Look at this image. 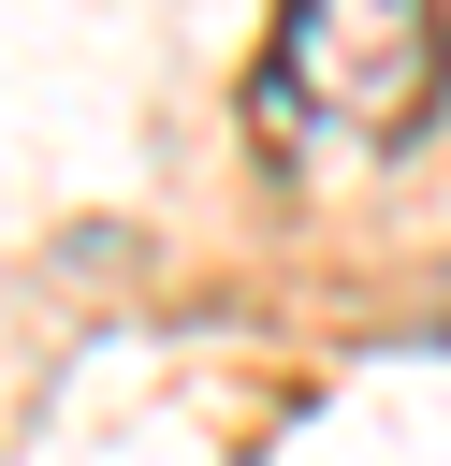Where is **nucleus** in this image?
I'll return each instance as SVG.
<instances>
[{
	"mask_svg": "<svg viewBox=\"0 0 451 466\" xmlns=\"http://www.w3.org/2000/svg\"><path fill=\"white\" fill-rule=\"evenodd\" d=\"M436 102H451L436 0H276V44L247 73V116L276 160H393Z\"/></svg>",
	"mask_w": 451,
	"mask_h": 466,
	"instance_id": "f257e3e1",
	"label": "nucleus"
}]
</instances>
